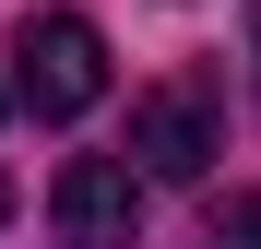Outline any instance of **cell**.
<instances>
[{
	"mask_svg": "<svg viewBox=\"0 0 261 249\" xmlns=\"http://www.w3.org/2000/svg\"><path fill=\"white\" fill-rule=\"evenodd\" d=\"M214 154H226V83L214 71H178V83H154V95H130V166H143V178L190 190Z\"/></svg>",
	"mask_w": 261,
	"mask_h": 249,
	"instance_id": "cell-1",
	"label": "cell"
},
{
	"mask_svg": "<svg viewBox=\"0 0 261 249\" xmlns=\"http://www.w3.org/2000/svg\"><path fill=\"white\" fill-rule=\"evenodd\" d=\"M12 95L36 107V119H83L107 95V36L83 24V12H24V36H12Z\"/></svg>",
	"mask_w": 261,
	"mask_h": 249,
	"instance_id": "cell-2",
	"label": "cell"
},
{
	"mask_svg": "<svg viewBox=\"0 0 261 249\" xmlns=\"http://www.w3.org/2000/svg\"><path fill=\"white\" fill-rule=\"evenodd\" d=\"M48 226H60V249H130L143 237V178L119 154H71L48 178Z\"/></svg>",
	"mask_w": 261,
	"mask_h": 249,
	"instance_id": "cell-3",
	"label": "cell"
},
{
	"mask_svg": "<svg viewBox=\"0 0 261 249\" xmlns=\"http://www.w3.org/2000/svg\"><path fill=\"white\" fill-rule=\"evenodd\" d=\"M202 249H261V190H238V202H226V214H214V226H202Z\"/></svg>",
	"mask_w": 261,
	"mask_h": 249,
	"instance_id": "cell-4",
	"label": "cell"
},
{
	"mask_svg": "<svg viewBox=\"0 0 261 249\" xmlns=\"http://www.w3.org/2000/svg\"><path fill=\"white\" fill-rule=\"evenodd\" d=\"M249 36H261V0H249Z\"/></svg>",
	"mask_w": 261,
	"mask_h": 249,
	"instance_id": "cell-5",
	"label": "cell"
}]
</instances>
